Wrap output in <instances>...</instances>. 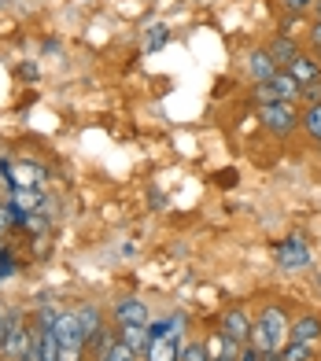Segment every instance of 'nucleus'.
Instances as JSON below:
<instances>
[{
  "label": "nucleus",
  "mask_w": 321,
  "mask_h": 361,
  "mask_svg": "<svg viewBox=\"0 0 321 361\" xmlns=\"http://www.w3.org/2000/svg\"><path fill=\"white\" fill-rule=\"evenodd\" d=\"M299 114L303 111L296 104H269V107H259V122H262V129L269 137L284 140V137H292L299 129Z\"/></svg>",
  "instance_id": "nucleus-1"
},
{
  "label": "nucleus",
  "mask_w": 321,
  "mask_h": 361,
  "mask_svg": "<svg viewBox=\"0 0 321 361\" xmlns=\"http://www.w3.org/2000/svg\"><path fill=\"white\" fill-rule=\"evenodd\" d=\"M4 177L11 180V188H44L48 170L34 159H11V162H0Z\"/></svg>",
  "instance_id": "nucleus-2"
},
{
  "label": "nucleus",
  "mask_w": 321,
  "mask_h": 361,
  "mask_svg": "<svg viewBox=\"0 0 321 361\" xmlns=\"http://www.w3.org/2000/svg\"><path fill=\"white\" fill-rule=\"evenodd\" d=\"M30 347H34V328H30V317L23 310H11V321H8V343H4V357L8 361H19Z\"/></svg>",
  "instance_id": "nucleus-3"
},
{
  "label": "nucleus",
  "mask_w": 321,
  "mask_h": 361,
  "mask_svg": "<svg viewBox=\"0 0 321 361\" xmlns=\"http://www.w3.org/2000/svg\"><path fill=\"white\" fill-rule=\"evenodd\" d=\"M259 324L266 328V336L274 339V350H281L288 336H292V317H288V310L281 302H266L262 314H259Z\"/></svg>",
  "instance_id": "nucleus-4"
},
{
  "label": "nucleus",
  "mask_w": 321,
  "mask_h": 361,
  "mask_svg": "<svg viewBox=\"0 0 321 361\" xmlns=\"http://www.w3.org/2000/svg\"><path fill=\"white\" fill-rule=\"evenodd\" d=\"M251 317H248V310L244 306H229L226 314H222V321H218V332L222 336H229L233 343H248L251 339Z\"/></svg>",
  "instance_id": "nucleus-5"
},
{
  "label": "nucleus",
  "mask_w": 321,
  "mask_h": 361,
  "mask_svg": "<svg viewBox=\"0 0 321 361\" xmlns=\"http://www.w3.org/2000/svg\"><path fill=\"white\" fill-rule=\"evenodd\" d=\"M52 332L59 339V347H85V332H82V321H78V310H63L52 324Z\"/></svg>",
  "instance_id": "nucleus-6"
},
{
  "label": "nucleus",
  "mask_w": 321,
  "mask_h": 361,
  "mask_svg": "<svg viewBox=\"0 0 321 361\" xmlns=\"http://www.w3.org/2000/svg\"><path fill=\"white\" fill-rule=\"evenodd\" d=\"M248 74H251V85H255V81H274V78L281 74L277 59L269 56L266 44H262V48H251V52H248Z\"/></svg>",
  "instance_id": "nucleus-7"
},
{
  "label": "nucleus",
  "mask_w": 321,
  "mask_h": 361,
  "mask_svg": "<svg viewBox=\"0 0 321 361\" xmlns=\"http://www.w3.org/2000/svg\"><path fill=\"white\" fill-rule=\"evenodd\" d=\"M284 71L292 74L303 89H310V85H317V81H321V59H317V56H310V52H299V56H296L292 63H288Z\"/></svg>",
  "instance_id": "nucleus-8"
},
{
  "label": "nucleus",
  "mask_w": 321,
  "mask_h": 361,
  "mask_svg": "<svg viewBox=\"0 0 321 361\" xmlns=\"http://www.w3.org/2000/svg\"><path fill=\"white\" fill-rule=\"evenodd\" d=\"M277 262H281V269H303L310 262V255H307L299 236H288V240L277 243Z\"/></svg>",
  "instance_id": "nucleus-9"
},
{
  "label": "nucleus",
  "mask_w": 321,
  "mask_h": 361,
  "mask_svg": "<svg viewBox=\"0 0 321 361\" xmlns=\"http://www.w3.org/2000/svg\"><path fill=\"white\" fill-rule=\"evenodd\" d=\"M115 321H119V324H148L152 314H148V306H144V299L126 295V299L115 302Z\"/></svg>",
  "instance_id": "nucleus-10"
},
{
  "label": "nucleus",
  "mask_w": 321,
  "mask_h": 361,
  "mask_svg": "<svg viewBox=\"0 0 321 361\" xmlns=\"http://www.w3.org/2000/svg\"><path fill=\"white\" fill-rule=\"evenodd\" d=\"M119 339H122L140 361H144V354H148V347H152L148 324H119Z\"/></svg>",
  "instance_id": "nucleus-11"
},
{
  "label": "nucleus",
  "mask_w": 321,
  "mask_h": 361,
  "mask_svg": "<svg viewBox=\"0 0 321 361\" xmlns=\"http://www.w3.org/2000/svg\"><path fill=\"white\" fill-rule=\"evenodd\" d=\"M292 343H321V317L317 314H299L296 321H292V336H288Z\"/></svg>",
  "instance_id": "nucleus-12"
},
{
  "label": "nucleus",
  "mask_w": 321,
  "mask_h": 361,
  "mask_svg": "<svg viewBox=\"0 0 321 361\" xmlns=\"http://www.w3.org/2000/svg\"><path fill=\"white\" fill-rule=\"evenodd\" d=\"M266 48H269V56H274V59H277V67H281V71H284V67H288V63H292V59H296V56L303 52V48H299V41H296L292 34H277V37H274V41H269Z\"/></svg>",
  "instance_id": "nucleus-13"
},
{
  "label": "nucleus",
  "mask_w": 321,
  "mask_h": 361,
  "mask_svg": "<svg viewBox=\"0 0 321 361\" xmlns=\"http://www.w3.org/2000/svg\"><path fill=\"white\" fill-rule=\"evenodd\" d=\"M178 354H181V336H159L152 339L144 361H178Z\"/></svg>",
  "instance_id": "nucleus-14"
},
{
  "label": "nucleus",
  "mask_w": 321,
  "mask_h": 361,
  "mask_svg": "<svg viewBox=\"0 0 321 361\" xmlns=\"http://www.w3.org/2000/svg\"><path fill=\"white\" fill-rule=\"evenodd\" d=\"M78 321H82V332H85V343H89L104 328V310L96 302H85V306H78Z\"/></svg>",
  "instance_id": "nucleus-15"
},
{
  "label": "nucleus",
  "mask_w": 321,
  "mask_h": 361,
  "mask_svg": "<svg viewBox=\"0 0 321 361\" xmlns=\"http://www.w3.org/2000/svg\"><path fill=\"white\" fill-rule=\"evenodd\" d=\"M299 129L307 133L310 144H321V104H307L299 114Z\"/></svg>",
  "instance_id": "nucleus-16"
},
{
  "label": "nucleus",
  "mask_w": 321,
  "mask_h": 361,
  "mask_svg": "<svg viewBox=\"0 0 321 361\" xmlns=\"http://www.w3.org/2000/svg\"><path fill=\"white\" fill-rule=\"evenodd\" d=\"M269 85H274V92H277V100H281V104H296V100H299V92H303V85H299V81L288 74V71H281L274 81H269Z\"/></svg>",
  "instance_id": "nucleus-17"
},
{
  "label": "nucleus",
  "mask_w": 321,
  "mask_h": 361,
  "mask_svg": "<svg viewBox=\"0 0 321 361\" xmlns=\"http://www.w3.org/2000/svg\"><path fill=\"white\" fill-rule=\"evenodd\" d=\"M92 361H140V357H137V354H133V350H130V347H126V343L115 336V339H111L107 347H104L100 354H96Z\"/></svg>",
  "instance_id": "nucleus-18"
},
{
  "label": "nucleus",
  "mask_w": 321,
  "mask_h": 361,
  "mask_svg": "<svg viewBox=\"0 0 321 361\" xmlns=\"http://www.w3.org/2000/svg\"><path fill=\"white\" fill-rule=\"evenodd\" d=\"M251 104L255 107H269V104H281V100H277V92H274L269 81H255L251 85Z\"/></svg>",
  "instance_id": "nucleus-19"
},
{
  "label": "nucleus",
  "mask_w": 321,
  "mask_h": 361,
  "mask_svg": "<svg viewBox=\"0 0 321 361\" xmlns=\"http://www.w3.org/2000/svg\"><path fill=\"white\" fill-rule=\"evenodd\" d=\"M281 357L284 361H314V347H310V343H292V339H288L281 347Z\"/></svg>",
  "instance_id": "nucleus-20"
},
{
  "label": "nucleus",
  "mask_w": 321,
  "mask_h": 361,
  "mask_svg": "<svg viewBox=\"0 0 321 361\" xmlns=\"http://www.w3.org/2000/svg\"><path fill=\"white\" fill-rule=\"evenodd\" d=\"M178 361H211V354H207L203 339H188V343H181V354H178Z\"/></svg>",
  "instance_id": "nucleus-21"
},
{
  "label": "nucleus",
  "mask_w": 321,
  "mask_h": 361,
  "mask_svg": "<svg viewBox=\"0 0 321 361\" xmlns=\"http://www.w3.org/2000/svg\"><path fill=\"white\" fill-rule=\"evenodd\" d=\"M170 41V30L163 26V23H155L152 30H148V41H144V52H159V48H163Z\"/></svg>",
  "instance_id": "nucleus-22"
},
{
  "label": "nucleus",
  "mask_w": 321,
  "mask_h": 361,
  "mask_svg": "<svg viewBox=\"0 0 321 361\" xmlns=\"http://www.w3.org/2000/svg\"><path fill=\"white\" fill-rule=\"evenodd\" d=\"M310 4H314V0H281V8H284L288 15H303V11H310Z\"/></svg>",
  "instance_id": "nucleus-23"
},
{
  "label": "nucleus",
  "mask_w": 321,
  "mask_h": 361,
  "mask_svg": "<svg viewBox=\"0 0 321 361\" xmlns=\"http://www.w3.org/2000/svg\"><path fill=\"white\" fill-rule=\"evenodd\" d=\"M8 321H11V310L0 306V357H4V343H8Z\"/></svg>",
  "instance_id": "nucleus-24"
},
{
  "label": "nucleus",
  "mask_w": 321,
  "mask_h": 361,
  "mask_svg": "<svg viewBox=\"0 0 321 361\" xmlns=\"http://www.w3.org/2000/svg\"><path fill=\"white\" fill-rule=\"evenodd\" d=\"M15 269H19V262H15V255L4 247V258H0V276H11Z\"/></svg>",
  "instance_id": "nucleus-25"
},
{
  "label": "nucleus",
  "mask_w": 321,
  "mask_h": 361,
  "mask_svg": "<svg viewBox=\"0 0 321 361\" xmlns=\"http://www.w3.org/2000/svg\"><path fill=\"white\" fill-rule=\"evenodd\" d=\"M310 56H317V59H321V23H314V26H310Z\"/></svg>",
  "instance_id": "nucleus-26"
},
{
  "label": "nucleus",
  "mask_w": 321,
  "mask_h": 361,
  "mask_svg": "<svg viewBox=\"0 0 321 361\" xmlns=\"http://www.w3.org/2000/svg\"><path fill=\"white\" fill-rule=\"evenodd\" d=\"M240 361H262V354L255 347H244V350H240Z\"/></svg>",
  "instance_id": "nucleus-27"
},
{
  "label": "nucleus",
  "mask_w": 321,
  "mask_h": 361,
  "mask_svg": "<svg viewBox=\"0 0 321 361\" xmlns=\"http://www.w3.org/2000/svg\"><path fill=\"white\" fill-rule=\"evenodd\" d=\"M19 361H44V357H41V350H37V343H34V347H30V350H26Z\"/></svg>",
  "instance_id": "nucleus-28"
},
{
  "label": "nucleus",
  "mask_w": 321,
  "mask_h": 361,
  "mask_svg": "<svg viewBox=\"0 0 321 361\" xmlns=\"http://www.w3.org/2000/svg\"><path fill=\"white\" fill-rule=\"evenodd\" d=\"M262 361H284V357H281V350H266V354H262Z\"/></svg>",
  "instance_id": "nucleus-29"
},
{
  "label": "nucleus",
  "mask_w": 321,
  "mask_h": 361,
  "mask_svg": "<svg viewBox=\"0 0 321 361\" xmlns=\"http://www.w3.org/2000/svg\"><path fill=\"white\" fill-rule=\"evenodd\" d=\"M310 11H314V23H321V0H314V4H310Z\"/></svg>",
  "instance_id": "nucleus-30"
},
{
  "label": "nucleus",
  "mask_w": 321,
  "mask_h": 361,
  "mask_svg": "<svg viewBox=\"0 0 321 361\" xmlns=\"http://www.w3.org/2000/svg\"><path fill=\"white\" fill-rule=\"evenodd\" d=\"M0 258H4V243H0ZM0 281H4V276H0Z\"/></svg>",
  "instance_id": "nucleus-31"
},
{
  "label": "nucleus",
  "mask_w": 321,
  "mask_h": 361,
  "mask_svg": "<svg viewBox=\"0 0 321 361\" xmlns=\"http://www.w3.org/2000/svg\"><path fill=\"white\" fill-rule=\"evenodd\" d=\"M222 361H229V357H222Z\"/></svg>",
  "instance_id": "nucleus-32"
}]
</instances>
